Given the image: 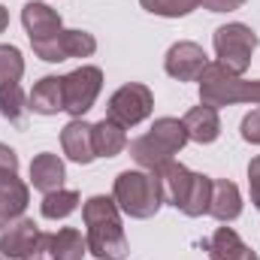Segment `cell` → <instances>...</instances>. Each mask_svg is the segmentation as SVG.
<instances>
[{"label": "cell", "mask_w": 260, "mask_h": 260, "mask_svg": "<svg viewBox=\"0 0 260 260\" xmlns=\"http://www.w3.org/2000/svg\"><path fill=\"white\" fill-rule=\"evenodd\" d=\"M43 218H49V221H61L67 215H73L76 209H79V194L76 191H52V194L43 197Z\"/></svg>", "instance_id": "cell-24"}, {"label": "cell", "mask_w": 260, "mask_h": 260, "mask_svg": "<svg viewBox=\"0 0 260 260\" xmlns=\"http://www.w3.org/2000/svg\"><path fill=\"white\" fill-rule=\"evenodd\" d=\"M46 251H49V257L52 260H82L85 257V251H88V242L82 239L79 230H73V227H61L58 233L49 236Z\"/></svg>", "instance_id": "cell-20"}, {"label": "cell", "mask_w": 260, "mask_h": 260, "mask_svg": "<svg viewBox=\"0 0 260 260\" xmlns=\"http://www.w3.org/2000/svg\"><path fill=\"white\" fill-rule=\"evenodd\" d=\"M61 88H64V112H70L73 118H82L94 106L103 88V73L100 67H79L61 76Z\"/></svg>", "instance_id": "cell-7"}, {"label": "cell", "mask_w": 260, "mask_h": 260, "mask_svg": "<svg viewBox=\"0 0 260 260\" xmlns=\"http://www.w3.org/2000/svg\"><path fill=\"white\" fill-rule=\"evenodd\" d=\"M82 218L88 227V251L97 260H124L127 254V236L118 218V203L115 197H91L82 206Z\"/></svg>", "instance_id": "cell-1"}, {"label": "cell", "mask_w": 260, "mask_h": 260, "mask_svg": "<svg viewBox=\"0 0 260 260\" xmlns=\"http://www.w3.org/2000/svg\"><path fill=\"white\" fill-rule=\"evenodd\" d=\"M46 242H49V236L30 218H15L9 227H3L0 254L9 260H37L46 251Z\"/></svg>", "instance_id": "cell-8"}, {"label": "cell", "mask_w": 260, "mask_h": 260, "mask_svg": "<svg viewBox=\"0 0 260 260\" xmlns=\"http://www.w3.org/2000/svg\"><path fill=\"white\" fill-rule=\"evenodd\" d=\"M209 203H212V179L194 173L191 191H188V197H185V203H182L179 212H185L188 218H200V215H209Z\"/></svg>", "instance_id": "cell-22"}, {"label": "cell", "mask_w": 260, "mask_h": 260, "mask_svg": "<svg viewBox=\"0 0 260 260\" xmlns=\"http://www.w3.org/2000/svg\"><path fill=\"white\" fill-rule=\"evenodd\" d=\"M27 106L37 115H58V112H64V88H61V79L58 76H43L34 85V91L27 97Z\"/></svg>", "instance_id": "cell-15"}, {"label": "cell", "mask_w": 260, "mask_h": 260, "mask_svg": "<svg viewBox=\"0 0 260 260\" xmlns=\"http://www.w3.org/2000/svg\"><path fill=\"white\" fill-rule=\"evenodd\" d=\"M251 203L260 209V185H251Z\"/></svg>", "instance_id": "cell-32"}, {"label": "cell", "mask_w": 260, "mask_h": 260, "mask_svg": "<svg viewBox=\"0 0 260 260\" xmlns=\"http://www.w3.org/2000/svg\"><path fill=\"white\" fill-rule=\"evenodd\" d=\"M24 73V58L15 46H0V85L18 82Z\"/></svg>", "instance_id": "cell-26"}, {"label": "cell", "mask_w": 260, "mask_h": 260, "mask_svg": "<svg viewBox=\"0 0 260 260\" xmlns=\"http://www.w3.org/2000/svg\"><path fill=\"white\" fill-rule=\"evenodd\" d=\"M185 142H188V130L179 118H157L145 136L130 142V157L142 170L157 173L173 160V154L185 148Z\"/></svg>", "instance_id": "cell-2"}, {"label": "cell", "mask_w": 260, "mask_h": 260, "mask_svg": "<svg viewBox=\"0 0 260 260\" xmlns=\"http://www.w3.org/2000/svg\"><path fill=\"white\" fill-rule=\"evenodd\" d=\"M245 242L230 230V227H218L212 242H209V257L212 260H239L245 254Z\"/></svg>", "instance_id": "cell-23"}, {"label": "cell", "mask_w": 260, "mask_h": 260, "mask_svg": "<svg viewBox=\"0 0 260 260\" xmlns=\"http://www.w3.org/2000/svg\"><path fill=\"white\" fill-rule=\"evenodd\" d=\"M115 203L118 209L130 215V218H151L157 215V209L164 206V188H160V179L148 170H124L118 173L115 179Z\"/></svg>", "instance_id": "cell-3"}, {"label": "cell", "mask_w": 260, "mask_h": 260, "mask_svg": "<svg viewBox=\"0 0 260 260\" xmlns=\"http://www.w3.org/2000/svg\"><path fill=\"white\" fill-rule=\"evenodd\" d=\"M248 182H251V185H260V154L248 164Z\"/></svg>", "instance_id": "cell-30"}, {"label": "cell", "mask_w": 260, "mask_h": 260, "mask_svg": "<svg viewBox=\"0 0 260 260\" xmlns=\"http://www.w3.org/2000/svg\"><path fill=\"white\" fill-rule=\"evenodd\" d=\"M200 6L209 12H236L245 6V0H200Z\"/></svg>", "instance_id": "cell-29"}, {"label": "cell", "mask_w": 260, "mask_h": 260, "mask_svg": "<svg viewBox=\"0 0 260 260\" xmlns=\"http://www.w3.org/2000/svg\"><path fill=\"white\" fill-rule=\"evenodd\" d=\"M145 12L151 15H160V18H182V15H191L200 0H139Z\"/></svg>", "instance_id": "cell-25"}, {"label": "cell", "mask_w": 260, "mask_h": 260, "mask_svg": "<svg viewBox=\"0 0 260 260\" xmlns=\"http://www.w3.org/2000/svg\"><path fill=\"white\" fill-rule=\"evenodd\" d=\"M182 124H185V130H188V139H194V142H200V145L215 142L218 133H221L218 109H215V106H206V103L194 106V109L182 118Z\"/></svg>", "instance_id": "cell-14"}, {"label": "cell", "mask_w": 260, "mask_h": 260, "mask_svg": "<svg viewBox=\"0 0 260 260\" xmlns=\"http://www.w3.org/2000/svg\"><path fill=\"white\" fill-rule=\"evenodd\" d=\"M67 179L64 160L52 151H43L30 160V185L43 194H52V191H61Z\"/></svg>", "instance_id": "cell-12"}, {"label": "cell", "mask_w": 260, "mask_h": 260, "mask_svg": "<svg viewBox=\"0 0 260 260\" xmlns=\"http://www.w3.org/2000/svg\"><path fill=\"white\" fill-rule=\"evenodd\" d=\"M206 64H209V58H206L203 46L188 43V40L170 46V52H167V58H164V70H167L173 79H179V82H197L200 73L206 70Z\"/></svg>", "instance_id": "cell-10"}, {"label": "cell", "mask_w": 260, "mask_h": 260, "mask_svg": "<svg viewBox=\"0 0 260 260\" xmlns=\"http://www.w3.org/2000/svg\"><path fill=\"white\" fill-rule=\"evenodd\" d=\"M37 58L49 61V64H58V61H67V58H88L94 55L97 49V40L88 34V30H61L58 37L46 40V43H30Z\"/></svg>", "instance_id": "cell-9"}, {"label": "cell", "mask_w": 260, "mask_h": 260, "mask_svg": "<svg viewBox=\"0 0 260 260\" xmlns=\"http://www.w3.org/2000/svg\"><path fill=\"white\" fill-rule=\"evenodd\" d=\"M6 24H9V12H6V9L0 6V34L6 30Z\"/></svg>", "instance_id": "cell-31"}, {"label": "cell", "mask_w": 260, "mask_h": 260, "mask_svg": "<svg viewBox=\"0 0 260 260\" xmlns=\"http://www.w3.org/2000/svg\"><path fill=\"white\" fill-rule=\"evenodd\" d=\"M91 127L88 121L82 118H73L64 130H61V145H64V154L76 164H91L97 154H94V136H91Z\"/></svg>", "instance_id": "cell-13"}, {"label": "cell", "mask_w": 260, "mask_h": 260, "mask_svg": "<svg viewBox=\"0 0 260 260\" xmlns=\"http://www.w3.org/2000/svg\"><path fill=\"white\" fill-rule=\"evenodd\" d=\"M12 176H18V154L9 145L0 142V182L3 179H12Z\"/></svg>", "instance_id": "cell-27"}, {"label": "cell", "mask_w": 260, "mask_h": 260, "mask_svg": "<svg viewBox=\"0 0 260 260\" xmlns=\"http://www.w3.org/2000/svg\"><path fill=\"white\" fill-rule=\"evenodd\" d=\"M21 24L30 37V43H46L52 37H58L64 27H61V15L49 6V3H40V0H30L24 3L21 9Z\"/></svg>", "instance_id": "cell-11"}, {"label": "cell", "mask_w": 260, "mask_h": 260, "mask_svg": "<svg viewBox=\"0 0 260 260\" xmlns=\"http://www.w3.org/2000/svg\"><path fill=\"white\" fill-rule=\"evenodd\" d=\"M242 139L251 145H260V106L242 118Z\"/></svg>", "instance_id": "cell-28"}, {"label": "cell", "mask_w": 260, "mask_h": 260, "mask_svg": "<svg viewBox=\"0 0 260 260\" xmlns=\"http://www.w3.org/2000/svg\"><path fill=\"white\" fill-rule=\"evenodd\" d=\"M254 49H257V34L248 24L233 21V24H221L215 30V55H218V64L227 67L236 76H242L251 67Z\"/></svg>", "instance_id": "cell-5"}, {"label": "cell", "mask_w": 260, "mask_h": 260, "mask_svg": "<svg viewBox=\"0 0 260 260\" xmlns=\"http://www.w3.org/2000/svg\"><path fill=\"white\" fill-rule=\"evenodd\" d=\"M154 176L160 179V188H164V200H167V203H173L176 209H182L185 197H188V191H191L194 173H191L188 167H182V164L170 160V164H167L164 170H157Z\"/></svg>", "instance_id": "cell-17"}, {"label": "cell", "mask_w": 260, "mask_h": 260, "mask_svg": "<svg viewBox=\"0 0 260 260\" xmlns=\"http://www.w3.org/2000/svg\"><path fill=\"white\" fill-rule=\"evenodd\" d=\"M27 200H30L27 185L18 176L0 182V230L9 227L15 218H21V212L27 209Z\"/></svg>", "instance_id": "cell-18"}, {"label": "cell", "mask_w": 260, "mask_h": 260, "mask_svg": "<svg viewBox=\"0 0 260 260\" xmlns=\"http://www.w3.org/2000/svg\"><path fill=\"white\" fill-rule=\"evenodd\" d=\"M91 136H94V154L97 157H115L127 148V133L121 124L103 118L91 127Z\"/></svg>", "instance_id": "cell-19"}, {"label": "cell", "mask_w": 260, "mask_h": 260, "mask_svg": "<svg viewBox=\"0 0 260 260\" xmlns=\"http://www.w3.org/2000/svg\"><path fill=\"white\" fill-rule=\"evenodd\" d=\"M154 109V97L145 85L139 82H130V85H121L112 97H109V109H106V118L121 124V127H136L139 121H145Z\"/></svg>", "instance_id": "cell-6"}, {"label": "cell", "mask_w": 260, "mask_h": 260, "mask_svg": "<svg viewBox=\"0 0 260 260\" xmlns=\"http://www.w3.org/2000/svg\"><path fill=\"white\" fill-rule=\"evenodd\" d=\"M242 212V194L233 182L227 179H215L212 182V203H209V215L218 221H236Z\"/></svg>", "instance_id": "cell-16"}, {"label": "cell", "mask_w": 260, "mask_h": 260, "mask_svg": "<svg viewBox=\"0 0 260 260\" xmlns=\"http://www.w3.org/2000/svg\"><path fill=\"white\" fill-rule=\"evenodd\" d=\"M200 103L206 106H233V103H260V79L248 82L221 64H206L200 73Z\"/></svg>", "instance_id": "cell-4"}, {"label": "cell", "mask_w": 260, "mask_h": 260, "mask_svg": "<svg viewBox=\"0 0 260 260\" xmlns=\"http://www.w3.org/2000/svg\"><path fill=\"white\" fill-rule=\"evenodd\" d=\"M239 260H260V257H257V254H254V251H251V248H248V251H245V254H242V257H239Z\"/></svg>", "instance_id": "cell-33"}, {"label": "cell", "mask_w": 260, "mask_h": 260, "mask_svg": "<svg viewBox=\"0 0 260 260\" xmlns=\"http://www.w3.org/2000/svg\"><path fill=\"white\" fill-rule=\"evenodd\" d=\"M27 112H30V106H27V100H24L18 82H12V85H0V115H3L9 124L24 127Z\"/></svg>", "instance_id": "cell-21"}]
</instances>
